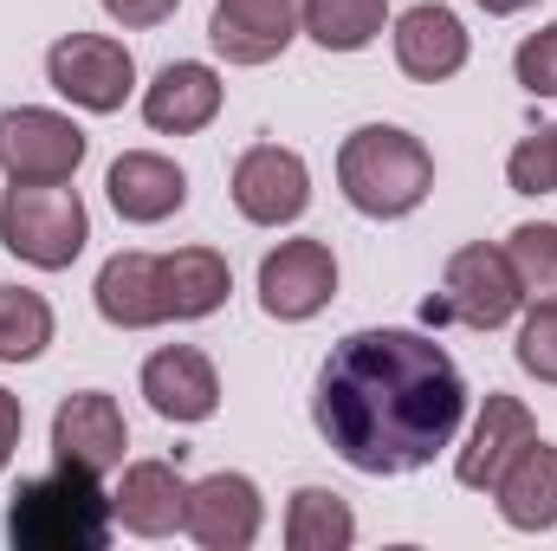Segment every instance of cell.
Returning a JSON list of instances; mask_svg holds the SVG:
<instances>
[{"label":"cell","instance_id":"8992f818","mask_svg":"<svg viewBox=\"0 0 557 551\" xmlns=\"http://www.w3.org/2000/svg\"><path fill=\"white\" fill-rule=\"evenodd\" d=\"M519 298H525V285H519V273H512L506 247L473 241V247H460V254L447 260L441 298H428V318H454V325L493 331V325H506V318L519 311Z\"/></svg>","mask_w":557,"mask_h":551},{"label":"cell","instance_id":"52a82bcc","mask_svg":"<svg viewBox=\"0 0 557 551\" xmlns=\"http://www.w3.org/2000/svg\"><path fill=\"white\" fill-rule=\"evenodd\" d=\"M85 162V131L59 111L20 105L0 118V169L7 182H72Z\"/></svg>","mask_w":557,"mask_h":551},{"label":"cell","instance_id":"44dd1931","mask_svg":"<svg viewBox=\"0 0 557 551\" xmlns=\"http://www.w3.org/2000/svg\"><path fill=\"white\" fill-rule=\"evenodd\" d=\"M98 311L117 331L162 325V292H156V254H111L98 273Z\"/></svg>","mask_w":557,"mask_h":551},{"label":"cell","instance_id":"7402d4cb","mask_svg":"<svg viewBox=\"0 0 557 551\" xmlns=\"http://www.w3.org/2000/svg\"><path fill=\"white\" fill-rule=\"evenodd\" d=\"M350 539H357V519L331 487H298L292 493V506H285V546L292 551H344Z\"/></svg>","mask_w":557,"mask_h":551},{"label":"cell","instance_id":"7a4b0ae2","mask_svg":"<svg viewBox=\"0 0 557 551\" xmlns=\"http://www.w3.org/2000/svg\"><path fill=\"white\" fill-rule=\"evenodd\" d=\"M111 519H117V513H111V493L98 487V474L59 461L52 474L13 487L7 539L20 551H104Z\"/></svg>","mask_w":557,"mask_h":551},{"label":"cell","instance_id":"7c38bea8","mask_svg":"<svg viewBox=\"0 0 557 551\" xmlns=\"http://www.w3.org/2000/svg\"><path fill=\"white\" fill-rule=\"evenodd\" d=\"M124 448H131V428L104 390H78L59 403V415H52V454L59 461L85 467V474H111V467H124Z\"/></svg>","mask_w":557,"mask_h":551},{"label":"cell","instance_id":"f1b7e54d","mask_svg":"<svg viewBox=\"0 0 557 551\" xmlns=\"http://www.w3.org/2000/svg\"><path fill=\"white\" fill-rule=\"evenodd\" d=\"M175 7H182V0H104V13L124 20V26H162Z\"/></svg>","mask_w":557,"mask_h":551},{"label":"cell","instance_id":"603a6c76","mask_svg":"<svg viewBox=\"0 0 557 551\" xmlns=\"http://www.w3.org/2000/svg\"><path fill=\"white\" fill-rule=\"evenodd\" d=\"M389 20V0H305V33L324 52H363Z\"/></svg>","mask_w":557,"mask_h":551},{"label":"cell","instance_id":"ba28073f","mask_svg":"<svg viewBox=\"0 0 557 551\" xmlns=\"http://www.w3.org/2000/svg\"><path fill=\"white\" fill-rule=\"evenodd\" d=\"M305 201H311V175H305V156H298V149L253 143V149L234 162V208H240L253 228H285V221H298Z\"/></svg>","mask_w":557,"mask_h":551},{"label":"cell","instance_id":"f546056e","mask_svg":"<svg viewBox=\"0 0 557 551\" xmlns=\"http://www.w3.org/2000/svg\"><path fill=\"white\" fill-rule=\"evenodd\" d=\"M20 428H26L20 396H7V390H0V467H7V461H13V448H20Z\"/></svg>","mask_w":557,"mask_h":551},{"label":"cell","instance_id":"9a60e30c","mask_svg":"<svg viewBox=\"0 0 557 551\" xmlns=\"http://www.w3.org/2000/svg\"><path fill=\"white\" fill-rule=\"evenodd\" d=\"M214 111H221V78H214V65H195V59L162 65L156 85L143 91V118H149V131H162V137L208 131Z\"/></svg>","mask_w":557,"mask_h":551},{"label":"cell","instance_id":"e0dca14e","mask_svg":"<svg viewBox=\"0 0 557 551\" xmlns=\"http://www.w3.org/2000/svg\"><path fill=\"white\" fill-rule=\"evenodd\" d=\"M493 500H499V519L519 526V532H552L557 526V448L552 441H525L506 474L493 480Z\"/></svg>","mask_w":557,"mask_h":551},{"label":"cell","instance_id":"4dcf8cb0","mask_svg":"<svg viewBox=\"0 0 557 551\" xmlns=\"http://www.w3.org/2000/svg\"><path fill=\"white\" fill-rule=\"evenodd\" d=\"M480 7H486V13H525L532 0H480Z\"/></svg>","mask_w":557,"mask_h":551},{"label":"cell","instance_id":"2e32d148","mask_svg":"<svg viewBox=\"0 0 557 551\" xmlns=\"http://www.w3.org/2000/svg\"><path fill=\"white\" fill-rule=\"evenodd\" d=\"M104 188H111V208H117L124 221H137V228L169 221V215L188 201V175H182L169 156H156V149H131V156H117L111 175H104Z\"/></svg>","mask_w":557,"mask_h":551},{"label":"cell","instance_id":"484cf974","mask_svg":"<svg viewBox=\"0 0 557 551\" xmlns=\"http://www.w3.org/2000/svg\"><path fill=\"white\" fill-rule=\"evenodd\" d=\"M519 370L539 377V383H557V298H539L519 325V344H512Z\"/></svg>","mask_w":557,"mask_h":551},{"label":"cell","instance_id":"cb8c5ba5","mask_svg":"<svg viewBox=\"0 0 557 551\" xmlns=\"http://www.w3.org/2000/svg\"><path fill=\"white\" fill-rule=\"evenodd\" d=\"M52 344V305L26 285H0V364H33Z\"/></svg>","mask_w":557,"mask_h":551},{"label":"cell","instance_id":"277c9868","mask_svg":"<svg viewBox=\"0 0 557 551\" xmlns=\"http://www.w3.org/2000/svg\"><path fill=\"white\" fill-rule=\"evenodd\" d=\"M91 241V215L78 201V188L65 182H13L0 195V247L20 254L26 267H72Z\"/></svg>","mask_w":557,"mask_h":551},{"label":"cell","instance_id":"6da1fadb","mask_svg":"<svg viewBox=\"0 0 557 551\" xmlns=\"http://www.w3.org/2000/svg\"><path fill=\"white\" fill-rule=\"evenodd\" d=\"M467 415V383L454 357L421 338V331H350L331 344L318 390H311V421L350 461L357 474H416L428 467Z\"/></svg>","mask_w":557,"mask_h":551},{"label":"cell","instance_id":"3957f363","mask_svg":"<svg viewBox=\"0 0 557 551\" xmlns=\"http://www.w3.org/2000/svg\"><path fill=\"white\" fill-rule=\"evenodd\" d=\"M337 182L350 195L357 215L370 221H403L416 215L434 188V156L421 149V137L396 131V124H363L350 131L337 149Z\"/></svg>","mask_w":557,"mask_h":551},{"label":"cell","instance_id":"ffe728a7","mask_svg":"<svg viewBox=\"0 0 557 551\" xmlns=\"http://www.w3.org/2000/svg\"><path fill=\"white\" fill-rule=\"evenodd\" d=\"M156 292H162V325L169 318H208L227 305L234 273L214 247H175V254H156Z\"/></svg>","mask_w":557,"mask_h":551},{"label":"cell","instance_id":"4fadbf2b","mask_svg":"<svg viewBox=\"0 0 557 551\" xmlns=\"http://www.w3.org/2000/svg\"><path fill=\"white\" fill-rule=\"evenodd\" d=\"M143 396L162 421H208L221 409V377L195 344H169L143 364Z\"/></svg>","mask_w":557,"mask_h":551},{"label":"cell","instance_id":"8fae6325","mask_svg":"<svg viewBox=\"0 0 557 551\" xmlns=\"http://www.w3.org/2000/svg\"><path fill=\"white\" fill-rule=\"evenodd\" d=\"M260 519H267V506H260V487L247 474H208L188 487L182 532L201 551H247L260 539Z\"/></svg>","mask_w":557,"mask_h":551},{"label":"cell","instance_id":"d6986e66","mask_svg":"<svg viewBox=\"0 0 557 551\" xmlns=\"http://www.w3.org/2000/svg\"><path fill=\"white\" fill-rule=\"evenodd\" d=\"M396 65L421 78V85H441L467 65V26L441 7V0H421L396 20Z\"/></svg>","mask_w":557,"mask_h":551},{"label":"cell","instance_id":"83f0119b","mask_svg":"<svg viewBox=\"0 0 557 551\" xmlns=\"http://www.w3.org/2000/svg\"><path fill=\"white\" fill-rule=\"evenodd\" d=\"M512 72H519V85H525L532 98H557V20L512 52Z\"/></svg>","mask_w":557,"mask_h":551},{"label":"cell","instance_id":"5b68a950","mask_svg":"<svg viewBox=\"0 0 557 551\" xmlns=\"http://www.w3.org/2000/svg\"><path fill=\"white\" fill-rule=\"evenodd\" d=\"M46 78H52V91L72 98L78 111L111 118V111H124V98H131V85H137V59H131V46L111 39V33H65V39L46 52Z\"/></svg>","mask_w":557,"mask_h":551},{"label":"cell","instance_id":"9c48e42d","mask_svg":"<svg viewBox=\"0 0 557 551\" xmlns=\"http://www.w3.org/2000/svg\"><path fill=\"white\" fill-rule=\"evenodd\" d=\"M298 26H305V0H214L208 39L227 65H273L298 39Z\"/></svg>","mask_w":557,"mask_h":551},{"label":"cell","instance_id":"4316f807","mask_svg":"<svg viewBox=\"0 0 557 551\" xmlns=\"http://www.w3.org/2000/svg\"><path fill=\"white\" fill-rule=\"evenodd\" d=\"M506 182L519 195H557V124L539 131V137H525L506 156Z\"/></svg>","mask_w":557,"mask_h":551},{"label":"cell","instance_id":"30bf717a","mask_svg":"<svg viewBox=\"0 0 557 551\" xmlns=\"http://www.w3.org/2000/svg\"><path fill=\"white\" fill-rule=\"evenodd\" d=\"M331 292H337V260H331L324 241H278L273 254L260 260V305H267V318L298 325V318L324 311Z\"/></svg>","mask_w":557,"mask_h":551},{"label":"cell","instance_id":"d4e9b609","mask_svg":"<svg viewBox=\"0 0 557 551\" xmlns=\"http://www.w3.org/2000/svg\"><path fill=\"white\" fill-rule=\"evenodd\" d=\"M506 260H512V273H519L525 292H557V228H545V221L512 228Z\"/></svg>","mask_w":557,"mask_h":551},{"label":"cell","instance_id":"5bb4252c","mask_svg":"<svg viewBox=\"0 0 557 551\" xmlns=\"http://www.w3.org/2000/svg\"><path fill=\"white\" fill-rule=\"evenodd\" d=\"M111 513L137 539H169L188 519V480L169 461H131L124 480H117V493H111Z\"/></svg>","mask_w":557,"mask_h":551},{"label":"cell","instance_id":"ac0fdd59","mask_svg":"<svg viewBox=\"0 0 557 551\" xmlns=\"http://www.w3.org/2000/svg\"><path fill=\"white\" fill-rule=\"evenodd\" d=\"M539 428H532V409L519 403V396H486V409L473 421V434H467V448H460V461H454V480L460 487H486L493 493V480L506 474V461L532 441Z\"/></svg>","mask_w":557,"mask_h":551}]
</instances>
